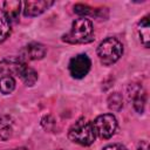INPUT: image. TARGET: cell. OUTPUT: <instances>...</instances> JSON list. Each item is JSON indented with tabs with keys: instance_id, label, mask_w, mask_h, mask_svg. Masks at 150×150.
Returning <instances> with one entry per match:
<instances>
[{
	"instance_id": "obj_2",
	"label": "cell",
	"mask_w": 150,
	"mask_h": 150,
	"mask_svg": "<svg viewBox=\"0 0 150 150\" xmlns=\"http://www.w3.org/2000/svg\"><path fill=\"white\" fill-rule=\"evenodd\" d=\"M68 138L80 145L88 146L95 142L96 132L93 122L87 121L84 117L79 118L68 130Z\"/></svg>"
},
{
	"instance_id": "obj_9",
	"label": "cell",
	"mask_w": 150,
	"mask_h": 150,
	"mask_svg": "<svg viewBox=\"0 0 150 150\" xmlns=\"http://www.w3.org/2000/svg\"><path fill=\"white\" fill-rule=\"evenodd\" d=\"M23 55L28 60H40L46 55V47L39 42H32L25 47Z\"/></svg>"
},
{
	"instance_id": "obj_7",
	"label": "cell",
	"mask_w": 150,
	"mask_h": 150,
	"mask_svg": "<svg viewBox=\"0 0 150 150\" xmlns=\"http://www.w3.org/2000/svg\"><path fill=\"white\" fill-rule=\"evenodd\" d=\"M54 5V1L47 0H28L23 2V14L26 16H38Z\"/></svg>"
},
{
	"instance_id": "obj_19",
	"label": "cell",
	"mask_w": 150,
	"mask_h": 150,
	"mask_svg": "<svg viewBox=\"0 0 150 150\" xmlns=\"http://www.w3.org/2000/svg\"><path fill=\"white\" fill-rule=\"evenodd\" d=\"M103 150H128V149L122 144H109L104 146Z\"/></svg>"
},
{
	"instance_id": "obj_15",
	"label": "cell",
	"mask_w": 150,
	"mask_h": 150,
	"mask_svg": "<svg viewBox=\"0 0 150 150\" xmlns=\"http://www.w3.org/2000/svg\"><path fill=\"white\" fill-rule=\"evenodd\" d=\"M19 77L23 81V83H25L26 86H29V87H30V86H34L35 82L38 81V73H36L33 68L26 66Z\"/></svg>"
},
{
	"instance_id": "obj_21",
	"label": "cell",
	"mask_w": 150,
	"mask_h": 150,
	"mask_svg": "<svg viewBox=\"0 0 150 150\" xmlns=\"http://www.w3.org/2000/svg\"><path fill=\"white\" fill-rule=\"evenodd\" d=\"M14 150H28V149H26V148H16Z\"/></svg>"
},
{
	"instance_id": "obj_6",
	"label": "cell",
	"mask_w": 150,
	"mask_h": 150,
	"mask_svg": "<svg viewBox=\"0 0 150 150\" xmlns=\"http://www.w3.org/2000/svg\"><path fill=\"white\" fill-rule=\"evenodd\" d=\"M26 66L27 64L23 62L21 57H16V56L6 57L0 62V73H2L4 76L5 75L20 76Z\"/></svg>"
},
{
	"instance_id": "obj_17",
	"label": "cell",
	"mask_w": 150,
	"mask_h": 150,
	"mask_svg": "<svg viewBox=\"0 0 150 150\" xmlns=\"http://www.w3.org/2000/svg\"><path fill=\"white\" fill-rule=\"evenodd\" d=\"M74 12L79 15H81L82 18H86V16H89V15H97V9H94L91 8L90 6L88 5H83V4H76L74 6Z\"/></svg>"
},
{
	"instance_id": "obj_14",
	"label": "cell",
	"mask_w": 150,
	"mask_h": 150,
	"mask_svg": "<svg viewBox=\"0 0 150 150\" xmlns=\"http://www.w3.org/2000/svg\"><path fill=\"white\" fill-rule=\"evenodd\" d=\"M107 103H108V108L111 111H120L123 108V96H122V94H120L117 91L110 94L108 96Z\"/></svg>"
},
{
	"instance_id": "obj_11",
	"label": "cell",
	"mask_w": 150,
	"mask_h": 150,
	"mask_svg": "<svg viewBox=\"0 0 150 150\" xmlns=\"http://www.w3.org/2000/svg\"><path fill=\"white\" fill-rule=\"evenodd\" d=\"M138 34L141 42L145 48H148L150 43V21L148 15L141 19V21L138 22Z\"/></svg>"
},
{
	"instance_id": "obj_13",
	"label": "cell",
	"mask_w": 150,
	"mask_h": 150,
	"mask_svg": "<svg viewBox=\"0 0 150 150\" xmlns=\"http://www.w3.org/2000/svg\"><path fill=\"white\" fill-rule=\"evenodd\" d=\"M11 34V20L6 13L0 9V42H4Z\"/></svg>"
},
{
	"instance_id": "obj_12",
	"label": "cell",
	"mask_w": 150,
	"mask_h": 150,
	"mask_svg": "<svg viewBox=\"0 0 150 150\" xmlns=\"http://www.w3.org/2000/svg\"><path fill=\"white\" fill-rule=\"evenodd\" d=\"M2 6H4L2 11L6 13V15L8 16L9 20L16 19L19 16L20 8H21V1H19V0H9V1H5Z\"/></svg>"
},
{
	"instance_id": "obj_20",
	"label": "cell",
	"mask_w": 150,
	"mask_h": 150,
	"mask_svg": "<svg viewBox=\"0 0 150 150\" xmlns=\"http://www.w3.org/2000/svg\"><path fill=\"white\" fill-rule=\"evenodd\" d=\"M137 150H149V143L146 141H141Z\"/></svg>"
},
{
	"instance_id": "obj_1",
	"label": "cell",
	"mask_w": 150,
	"mask_h": 150,
	"mask_svg": "<svg viewBox=\"0 0 150 150\" xmlns=\"http://www.w3.org/2000/svg\"><path fill=\"white\" fill-rule=\"evenodd\" d=\"M93 35L91 21L87 18H79L73 21L70 30L62 36V40L68 43H87L93 40Z\"/></svg>"
},
{
	"instance_id": "obj_18",
	"label": "cell",
	"mask_w": 150,
	"mask_h": 150,
	"mask_svg": "<svg viewBox=\"0 0 150 150\" xmlns=\"http://www.w3.org/2000/svg\"><path fill=\"white\" fill-rule=\"evenodd\" d=\"M41 125L45 128V130L53 131L54 130V127H55V120L50 115H47V116H45L41 120Z\"/></svg>"
},
{
	"instance_id": "obj_16",
	"label": "cell",
	"mask_w": 150,
	"mask_h": 150,
	"mask_svg": "<svg viewBox=\"0 0 150 150\" xmlns=\"http://www.w3.org/2000/svg\"><path fill=\"white\" fill-rule=\"evenodd\" d=\"M15 89V80L13 76L5 75L0 79V91L4 95L11 94Z\"/></svg>"
},
{
	"instance_id": "obj_22",
	"label": "cell",
	"mask_w": 150,
	"mask_h": 150,
	"mask_svg": "<svg viewBox=\"0 0 150 150\" xmlns=\"http://www.w3.org/2000/svg\"><path fill=\"white\" fill-rule=\"evenodd\" d=\"M60 150H62V149H60Z\"/></svg>"
},
{
	"instance_id": "obj_4",
	"label": "cell",
	"mask_w": 150,
	"mask_h": 150,
	"mask_svg": "<svg viewBox=\"0 0 150 150\" xmlns=\"http://www.w3.org/2000/svg\"><path fill=\"white\" fill-rule=\"evenodd\" d=\"M93 125L101 138H110L117 129V120L112 114H103L95 118Z\"/></svg>"
},
{
	"instance_id": "obj_10",
	"label": "cell",
	"mask_w": 150,
	"mask_h": 150,
	"mask_svg": "<svg viewBox=\"0 0 150 150\" xmlns=\"http://www.w3.org/2000/svg\"><path fill=\"white\" fill-rule=\"evenodd\" d=\"M14 120L9 115H4L0 117V139L7 141L13 134Z\"/></svg>"
},
{
	"instance_id": "obj_8",
	"label": "cell",
	"mask_w": 150,
	"mask_h": 150,
	"mask_svg": "<svg viewBox=\"0 0 150 150\" xmlns=\"http://www.w3.org/2000/svg\"><path fill=\"white\" fill-rule=\"evenodd\" d=\"M128 91H129V97L132 100V104H134L135 110L138 114H143L144 108H145V102H146L145 90L142 88V86L131 84L129 87Z\"/></svg>"
},
{
	"instance_id": "obj_5",
	"label": "cell",
	"mask_w": 150,
	"mask_h": 150,
	"mask_svg": "<svg viewBox=\"0 0 150 150\" xmlns=\"http://www.w3.org/2000/svg\"><path fill=\"white\" fill-rule=\"evenodd\" d=\"M91 68V61L87 54H79L70 59L68 69L74 79H83Z\"/></svg>"
},
{
	"instance_id": "obj_3",
	"label": "cell",
	"mask_w": 150,
	"mask_h": 150,
	"mask_svg": "<svg viewBox=\"0 0 150 150\" xmlns=\"http://www.w3.org/2000/svg\"><path fill=\"white\" fill-rule=\"evenodd\" d=\"M123 54V45L116 38H107L97 47V56L102 64L111 66L117 62Z\"/></svg>"
}]
</instances>
